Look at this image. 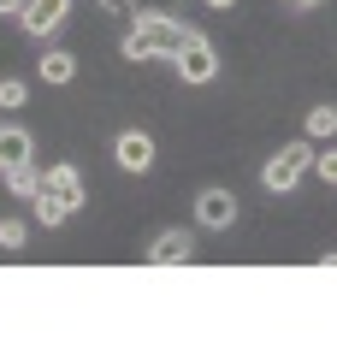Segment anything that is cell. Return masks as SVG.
Segmentation results:
<instances>
[{
    "label": "cell",
    "instance_id": "cell-1",
    "mask_svg": "<svg viewBox=\"0 0 337 355\" xmlns=\"http://www.w3.org/2000/svg\"><path fill=\"white\" fill-rule=\"evenodd\" d=\"M130 36H137L142 48H148V60H172V53L184 48V36H189V30L178 24L172 12H137V30H130Z\"/></svg>",
    "mask_w": 337,
    "mask_h": 355
},
{
    "label": "cell",
    "instance_id": "cell-2",
    "mask_svg": "<svg viewBox=\"0 0 337 355\" xmlns=\"http://www.w3.org/2000/svg\"><path fill=\"white\" fill-rule=\"evenodd\" d=\"M308 166H313V148H308V142H284V148L261 166V184H266L273 196H278V190H296V178L308 172Z\"/></svg>",
    "mask_w": 337,
    "mask_h": 355
},
{
    "label": "cell",
    "instance_id": "cell-3",
    "mask_svg": "<svg viewBox=\"0 0 337 355\" xmlns=\"http://www.w3.org/2000/svg\"><path fill=\"white\" fill-rule=\"evenodd\" d=\"M172 65H178V77H184V83H213V77H219V53H213V42L196 36V30H189L184 48L172 53Z\"/></svg>",
    "mask_w": 337,
    "mask_h": 355
},
{
    "label": "cell",
    "instance_id": "cell-4",
    "mask_svg": "<svg viewBox=\"0 0 337 355\" xmlns=\"http://www.w3.org/2000/svg\"><path fill=\"white\" fill-rule=\"evenodd\" d=\"M65 18H71V0H24V6H18V24H24L30 36H53Z\"/></svg>",
    "mask_w": 337,
    "mask_h": 355
},
{
    "label": "cell",
    "instance_id": "cell-5",
    "mask_svg": "<svg viewBox=\"0 0 337 355\" xmlns=\"http://www.w3.org/2000/svg\"><path fill=\"white\" fill-rule=\"evenodd\" d=\"M36 196H53L65 214H77V202H83V172H77V166H53V172L42 178Z\"/></svg>",
    "mask_w": 337,
    "mask_h": 355
},
{
    "label": "cell",
    "instance_id": "cell-6",
    "mask_svg": "<svg viewBox=\"0 0 337 355\" xmlns=\"http://www.w3.org/2000/svg\"><path fill=\"white\" fill-rule=\"evenodd\" d=\"M112 160L125 166V172H148L154 166V137L148 130H125V137L112 142Z\"/></svg>",
    "mask_w": 337,
    "mask_h": 355
},
{
    "label": "cell",
    "instance_id": "cell-7",
    "mask_svg": "<svg viewBox=\"0 0 337 355\" xmlns=\"http://www.w3.org/2000/svg\"><path fill=\"white\" fill-rule=\"evenodd\" d=\"M196 219L207 231H225L231 219H237V196H231V190H201L196 196Z\"/></svg>",
    "mask_w": 337,
    "mask_h": 355
},
{
    "label": "cell",
    "instance_id": "cell-8",
    "mask_svg": "<svg viewBox=\"0 0 337 355\" xmlns=\"http://www.w3.org/2000/svg\"><path fill=\"white\" fill-rule=\"evenodd\" d=\"M148 261H154V266H184V261H196V237H189V231H160L154 249H148Z\"/></svg>",
    "mask_w": 337,
    "mask_h": 355
},
{
    "label": "cell",
    "instance_id": "cell-9",
    "mask_svg": "<svg viewBox=\"0 0 337 355\" xmlns=\"http://www.w3.org/2000/svg\"><path fill=\"white\" fill-rule=\"evenodd\" d=\"M30 154H36V137L24 125H0V178L12 172V166H24Z\"/></svg>",
    "mask_w": 337,
    "mask_h": 355
},
{
    "label": "cell",
    "instance_id": "cell-10",
    "mask_svg": "<svg viewBox=\"0 0 337 355\" xmlns=\"http://www.w3.org/2000/svg\"><path fill=\"white\" fill-rule=\"evenodd\" d=\"M36 71L48 77V83H71V77H77V53H65V48H48V53L36 60Z\"/></svg>",
    "mask_w": 337,
    "mask_h": 355
},
{
    "label": "cell",
    "instance_id": "cell-11",
    "mask_svg": "<svg viewBox=\"0 0 337 355\" xmlns=\"http://www.w3.org/2000/svg\"><path fill=\"white\" fill-rule=\"evenodd\" d=\"M6 190H12V196H24V202H36V190H42V172H36V166H12V172H6Z\"/></svg>",
    "mask_w": 337,
    "mask_h": 355
},
{
    "label": "cell",
    "instance_id": "cell-12",
    "mask_svg": "<svg viewBox=\"0 0 337 355\" xmlns=\"http://www.w3.org/2000/svg\"><path fill=\"white\" fill-rule=\"evenodd\" d=\"M308 137H337V107H313V113H308Z\"/></svg>",
    "mask_w": 337,
    "mask_h": 355
},
{
    "label": "cell",
    "instance_id": "cell-13",
    "mask_svg": "<svg viewBox=\"0 0 337 355\" xmlns=\"http://www.w3.org/2000/svg\"><path fill=\"white\" fill-rule=\"evenodd\" d=\"M36 219H42V225H65L71 214H65V207L53 202V196H36Z\"/></svg>",
    "mask_w": 337,
    "mask_h": 355
},
{
    "label": "cell",
    "instance_id": "cell-14",
    "mask_svg": "<svg viewBox=\"0 0 337 355\" xmlns=\"http://www.w3.org/2000/svg\"><path fill=\"white\" fill-rule=\"evenodd\" d=\"M0 249H24V219H0Z\"/></svg>",
    "mask_w": 337,
    "mask_h": 355
},
{
    "label": "cell",
    "instance_id": "cell-15",
    "mask_svg": "<svg viewBox=\"0 0 337 355\" xmlns=\"http://www.w3.org/2000/svg\"><path fill=\"white\" fill-rule=\"evenodd\" d=\"M24 95H30V89L18 83V77H6V83H0V107H24Z\"/></svg>",
    "mask_w": 337,
    "mask_h": 355
},
{
    "label": "cell",
    "instance_id": "cell-16",
    "mask_svg": "<svg viewBox=\"0 0 337 355\" xmlns=\"http://www.w3.org/2000/svg\"><path fill=\"white\" fill-rule=\"evenodd\" d=\"M313 172H320L325 184H337V148H325V154H313Z\"/></svg>",
    "mask_w": 337,
    "mask_h": 355
},
{
    "label": "cell",
    "instance_id": "cell-17",
    "mask_svg": "<svg viewBox=\"0 0 337 355\" xmlns=\"http://www.w3.org/2000/svg\"><path fill=\"white\" fill-rule=\"evenodd\" d=\"M101 6H107V12H119V18H130V12H137V0H101Z\"/></svg>",
    "mask_w": 337,
    "mask_h": 355
},
{
    "label": "cell",
    "instance_id": "cell-18",
    "mask_svg": "<svg viewBox=\"0 0 337 355\" xmlns=\"http://www.w3.org/2000/svg\"><path fill=\"white\" fill-rule=\"evenodd\" d=\"M207 6H219V12H225V6H237V0H207Z\"/></svg>",
    "mask_w": 337,
    "mask_h": 355
},
{
    "label": "cell",
    "instance_id": "cell-19",
    "mask_svg": "<svg viewBox=\"0 0 337 355\" xmlns=\"http://www.w3.org/2000/svg\"><path fill=\"white\" fill-rule=\"evenodd\" d=\"M290 6H320V0H290Z\"/></svg>",
    "mask_w": 337,
    "mask_h": 355
}]
</instances>
